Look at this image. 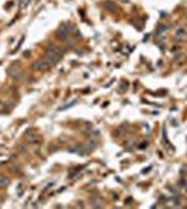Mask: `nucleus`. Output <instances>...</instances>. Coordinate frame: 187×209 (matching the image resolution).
Here are the masks:
<instances>
[{"mask_svg":"<svg viewBox=\"0 0 187 209\" xmlns=\"http://www.w3.org/2000/svg\"><path fill=\"white\" fill-rule=\"evenodd\" d=\"M60 53L57 52V49L54 48V46H50V49L46 52V56H45V60L49 63L50 65H53V64H56L59 60H60Z\"/></svg>","mask_w":187,"mask_h":209,"instance_id":"f257e3e1","label":"nucleus"},{"mask_svg":"<svg viewBox=\"0 0 187 209\" xmlns=\"http://www.w3.org/2000/svg\"><path fill=\"white\" fill-rule=\"evenodd\" d=\"M35 70H40V71H43V70H46V68H49L50 67V64L45 60V59H42V60H39V62H36V63H34V65H32Z\"/></svg>","mask_w":187,"mask_h":209,"instance_id":"7ed1b4c3","label":"nucleus"},{"mask_svg":"<svg viewBox=\"0 0 187 209\" xmlns=\"http://www.w3.org/2000/svg\"><path fill=\"white\" fill-rule=\"evenodd\" d=\"M68 34H70V26L67 25V24H63V25H62V28L59 29V34H57V36H59L60 39H67Z\"/></svg>","mask_w":187,"mask_h":209,"instance_id":"f03ea898","label":"nucleus"}]
</instances>
